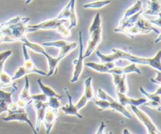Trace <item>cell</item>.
Instances as JSON below:
<instances>
[{
	"instance_id": "37",
	"label": "cell",
	"mask_w": 161,
	"mask_h": 134,
	"mask_svg": "<svg viewBox=\"0 0 161 134\" xmlns=\"http://www.w3.org/2000/svg\"><path fill=\"white\" fill-rule=\"evenodd\" d=\"M12 50H6V51H3L0 53V72L3 71V66H4L5 61L7 60L9 56L12 55Z\"/></svg>"
},
{
	"instance_id": "16",
	"label": "cell",
	"mask_w": 161,
	"mask_h": 134,
	"mask_svg": "<svg viewBox=\"0 0 161 134\" xmlns=\"http://www.w3.org/2000/svg\"><path fill=\"white\" fill-rule=\"evenodd\" d=\"M108 74H118V75H127L130 73H136L138 75H142V72L137 67V65L134 63H131L126 67H118L116 66L113 68L110 69L108 72Z\"/></svg>"
},
{
	"instance_id": "13",
	"label": "cell",
	"mask_w": 161,
	"mask_h": 134,
	"mask_svg": "<svg viewBox=\"0 0 161 134\" xmlns=\"http://www.w3.org/2000/svg\"><path fill=\"white\" fill-rule=\"evenodd\" d=\"M22 50H23L24 55V67L26 69H28V71H30L31 73L39 74V75H42V76H47V73H46L45 72L36 67V64H34L32 60L30 57L29 53L28 52V49H27V47L25 45H23V46H22Z\"/></svg>"
},
{
	"instance_id": "20",
	"label": "cell",
	"mask_w": 161,
	"mask_h": 134,
	"mask_svg": "<svg viewBox=\"0 0 161 134\" xmlns=\"http://www.w3.org/2000/svg\"><path fill=\"white\" fill-rule=\"evenodd\" d=\"M15 89H13L11 92H6L0 89V114L3 112H7L8 105L12 103V94L15 92Z\"/></svg>"
},
{
	"instance_id": "26",
	"label": "cell",
	"mask_w": 161,
	"mask_h": 134,
	"mask_svg": "<svg viewBox=\"0 0 161 134\" xmlns=\"http://www.w3.org/2000/svg\"><path fill=\"white\" fill-rule=\"evenodd\" d=\"M140 89V92L142 93V94H144L149 100H153V101H157L158 103H160V94H161V87H160L157 89V92L153 93V94H151V93H149L148 91H146V89H144L143 87L140 86L139 88ZM161 104V103H160Z\"/></svg>"
},
{
	"instance_id": "22",
	"label": "cell",
	"mask_w": 161,
	"mask_h": 134,
	"mask_svg": "<svg viewBox=\"0 0 161 134\" xmlns=\"http://www.w3.org/2000/svg\"><path fill=\"white\" fill-rule=\"evenodd\" d=\"M2 87H13V89L17 90V86L12 80V77L9 76L4 71L0 72V88Z\"/></svg>"
},
{
	"instance_id": "46",
	"label": "cell",
	"mask_w": 161,
	"mask_h": 134,
	"mask_svg": "<svg viewBox=\"0 0 161 134\" xmlns=\"http://www.w3.org/2000/svg\"><path fill=\"white\" fill-rule=\"evenodd\" d=\"M123 134H134V133H130V132L129 131V130H127V129H124V131H123Z\"/></svg>"
},
{
	"instance_id": "11",
	"label": "cell",
	"mask_w": 161,
	"mask_h": 134,
	"mask_svg": "<svg viewBox=\"0 0 161 134\" xmlns=\"http://www.w3.org/2000/svg\"><path fill=\"white\" fill-rule=\"evenodd\" d=\"M31 103L33 105V108L36 111V122L35 128L36 131L39 132L42 122H43L44 115H45L46 110L48 108V105H47V102L38 101V100H33Z\"/></svg>"
},
{
	"instance_id": "34",
	"label": "cell",
	"mask_w": 161,
	"mask_h": 134,
	"mask_svg": "<svg viewBox=\"0 0 161 134\" xmlns=\"http://www.w3.org/2000/svg\"><path fill=\"white\" fill-rule=\"evenodd\" d=\"M69 43V42L65 40H58V41H51V42H42V46H53L57 48L61 49Z\"/></svg>"
},
{
	"instance_id": "12",
	"label": "cell",
	"mask_w": 161,
	"mask_h": 134,
	"mask_svg": "<svg viewBox=\"0 0 161 134\" xmlns=\"http://www.w3.org/2000/svg\"><path fill=\"white\" fill-rule=\"evenodd\" d=\"M58 109H54V108H47L46 110L45 115H44L43 122L45 125L46 133L49 134L52 130V128L54 126L56 122L57 119L58 117Z\"/></svg>"
},
{
	"instance_id": "47",
	"label": "cell",
	"mask_w": 161,
	"mask_h": 134,
	"mask_svg": "<svg viewBox=\"0 0 161 134\" xmlns=\"http://www.w3.org/2000/svg\"><path fill=\"white\" fill-rule=\"evenodd\" d=\"M160 39H161V33L160 35H158V37H157V40H155V43H158V42L160 41Z\"/></svg>"
},
{
	"instance_id": "10",
	"label": "cell",
	"mask_w": 161,
	"mask_h": 134,
	"mask_svg": "<svg viewBox=\"0 0 161 134\" xmlns=\"http://www.w3.org/2000/svg\"><path fill=\"white\" fill-rule=\"evenodd\" d=\"M66 22H67V20H65V19L58 20L57 18H53L44 20L41 23L37 24L28 25V28L34 30V31H39V30H56L60 24H64Z\"/></svg>"
},
{
	"instance_id": "21",
	"label": "cell",
	"mask_w": 161,
	"mask_h": 134,
	"mask_svg": "<svg viewBox=\"0 0 161 134\" xmlns=\"http://www.w3.org/2000/svg\"><path fill=\"white\" fill-rule=\"evenodd\" d=\"M161 0H149L148 2V9L146 13L148 15L160 17Z\"/></svg>"
},
{
	"instance_id": "39",
	"label": "cell",
	"mask_w": 161,
	"mask_h": 134,
	"mask_svg": "<svg viewBox=\"0 0 161 134\" xmlns=\"http://www.w3.org/2000/svg\"><path fill=\"white\" fill-rule=\"evenodd\" d=\"M30 100L32 102L33 100H38V101L42 102H47L48 100V97L43 94H36V95H31L30 96Z\"/></svg>"
},
{
	"instance_id": "45",
	"label": "cell",
	"mask_w": 161,
	"mask_h": 134,
	"mask_svg": "<svg viewBox=\"0 0 161 134\" xmlns=\"http://www.w3.org/2000/svg\"><path fill=\"white\" fill-rule=\"evenodd\" d=\"M151 22H152L153 24H155V25H157V26L158 27H160L161 26V18H160V17H158V18L157 19V20H151Z\"/></svg>"
},
{
	"instance_id": "15",
	"label": "cell",
	"mask_w": 161,
	"mask_h": 134,
	"mask_svg": "<svg viewBox=\"0 0 161 134\" xmlns=\"http://www.w3.org/2000/svg\"><path fill=\"white\" fill-rule=\"evenodd\" d=\"M64 92L65 93L66 95H67L68 97V99H69V105L61 107V110H62L63 112L65 115H74L76 116L79 119H83V116L79 113V111L76 109L75 106L73 105V103H72V96H71L68 88H64Z\"/></svg>"
},
{
	"instance_id": "25",
	"label": "cell",
	"mask_w": 161,
	"mask_h": 134,
	"mask_svg": "<svg viewBox=\"0 0 161 134\" xmlns=\"http://www.w3.org/2000/svg\"><path fill=\"white\" fill-rule=\"evenodd\" d=\"M121 33L126 35L128 36V37L130 38V39H134V38H135L136 35H138L147 34L146 31L142 30L141 28H139L135 24L134 25V26L130 27V28H126V29L123 30V31H121Z\"/></svg>"
},
{
	"instance_id": "4",
	"label": "cell",
	"mask_w": 161,
	"mask_h": 134,
	"mask_svg": "<svg viewBox=\"0 0 161 134\" xmlns=\"http://www.w3.org/2000/svg\"><path fill=\"white\" fill-rule=\"evenodd\" d=\"M19 42H21L22 43H23V45H25L27 48H29L30 50H33V51L36 52V53H40V54H42V56H44L47 58L49 65V72L47 73V76L50 77L53 75H56L57 71H58V64H59L60 61L62 60V58H61V56H58L57 57H54V56H50L47 52H46V50H44L43 47H42V46L28 41L26 35H24L23 37L20 39Z\"/></svg>"
},
{
	"instance_id": "14",
	"label": "cell",
	"mask_w": 161,
	"mask_h": 134,
	"mask_svg": "<svg viewBox=\"0 0 161 134\" xmlns=\"http://www.w3.org/2000/svg\"><path fill=\"white\" fill-rule=\"evenodd\" d=\"M143 10L139 11V12L136 13L134 15L130 16V17H127V18H122L121 20L119 21V25H118L117 28H116L114 29L115 32H120L123 31V30L126 29V28H129L130 27L134 26L136 23L137 20L138 19V17L142 14Z\"/></svg>"
},
{
	"instance_id": "43",
	"label": "cell",
	"mask_w": 161,
	"mask_h": 134,
	"mask_svg": "<svg viewBox=\"0 0 161 134\" xmlns=\"http://www.w3.org/2000/svg\"><path fill=\"white\" fill-rule=\"evenodd\" d=\"M151 82L153 83H157L158 85H161V72L160 71H157V75L156 78H152L151 79Z\"/></svg>"
},
{
	"instance_id": "28",
	"label": "cell",
	"mask_w": 161,
	"mask_h": 134,
	"mask_svg": "<svg viewBox=\"0 0 161 134\" xmlns=\"http://www.w3.org/2000/svg\"><path fill=\"white\" fill-rule=\"evenodd\" d=\"M25 86H24L23 89L21 90L20 94H19L18 99H20V100H25L28 101L29 103H31V100H30V90H29V79H28V77L27 75H25Z\"/></svg>"
},
{
	"instance_id": "19",
	"label": "cell",
	"mask_w": 161,
	"mask_h": 134,
	"mask_svg": "<svg viewBox=\"0 0 161 134\" xmlns=\"http://www.w3.org/2000/svg\"><path fill=\"white\" fill-rule=\"evenodd\" d=\"M85 65L86 67H90L99 73H108V71L116 67V64H115V62L101 63V64L95 62H87L85 64Z\"/></svg>"
},
{
	"instance_id": "49",
	"label": "cell",
	"mask_w": 161,
	"mask_h": 134,
	"mask_svg": "<svg viewBox=\"0 0 161 134\" xmlns=\"http://www.w3.org/2000/svg\"><path fill=\"white\" fill-rule=\"evenodd\" d=\"M105 134H113V133L112 132H108V133H106Z\"/></svg>"
},
{
	"instance_id": "42",
	"label": "cell",
	"mask_w": 161,
	"mask_h": 134,
	"mask_svg": "<svg viewBox=\"0 0 161 134\" xmlns=\"http://www.w3.org/2000/svg\"><path fill=\"white\" fill-rule=\"evenodd\" d=\"M113 75V83H114L115 86L118 84V83L120 82L121 78H122L123 75H118V74H111Z\"/></svg>"
},
{
	"instance_id": "36",
	"label": "cell",
	"mask_w": 161,
	"mask_h": 134,
	"mask_svg": "<svg viewBox=\"0 0 161 134\" xmlns=\"http://www.w3.org/2000/svg\"><path fill=\"white\" fill-rule=\"evenodd\" d=\"M56 31L57 32L59 33L60 35H61L63 37L66 38V39H68V38H69L71 36V30L69 29V28H66L64 25V24H60L59 26L57 28Z\"/></svg>"
},
{
	"instance_id": "7",
	"label": "cell",
	"mask_w": 161,
	"mask_h": 134,
	"mask_svg": "<svg viewBox=\"0 0 161 134\" xmlns=\"http://www.w3.org/2000/svg\"><path fill=\"white\" fill-rule=\"evenodd\" d=\"M3 121L5 122H11V121H17L19 122H25L28 125H29L30 128L32 130L33 133L38 134V132L36 130V128L31 123L30 119H28V115L26 112L25 109H19L14 112L8 113V115L6 117L3 118Z\"/></svg>"
},
{
	"instance_id": "40",
	"label": "cell",
	"mask_w": 161,
	"mask_h": 134,
	"mask_svg": "<svg viewBox=\"0 0 161 134\" xmlns=\"http://www.w3.org/2000/svg\"><path fill=\"white\" fill-rule=\"evenodd\" d=\"M144 105L146 106L149 107L151 108H154V109H157L159 111H161V104L158 103L157 101H153V100H149V101H146L144 104Z\"/></svg>"
},
{
	"instance_id": "31",
	"label": "cell",
	"mask_w": 161,
	"mask_h": 134,
	"mask_svg": "<svg viewBox=\"0 0 161 134\" xmlns=\"http://www.w3.org/2000/svg\"><path fill=\"white\" fill-rule=\"evenodd\" d=\"M77 43L76 42H69L66 46H64V47H62L61 49H60V52L58 53V56H61V58H64L67 56L69 53H70L73 50L77 48Z\"/></svg>"
},
{
	"instance_id": "33",
	"label": "cell",
	"mask_w": 161,
	"mask_h": 134,
	"mask_svg": "<svg viewBox=\"0 0 161 134\" xmlns=\"http://www.w3.org/2000/svg\"><path fill=\"white\" fill-rule=\"evenodd\" d=\"M101 27H102V18H101L100 13H96L94 20H93L92 24L89 28V35Z\"/></svg>"
},
{
	"instance_id": "48",
	"label": "cell",
	"mask_w": 161,
	"mask_h": 134,
	"mask_svg": "<svg viewBox=\"0 0 161 134\" xmlns=\"http://www.w3.org/2000/svg\"><path fill=\"white\" fill-rule=\"evenodd\" d=\"M31 1H32V0H26V2H25V3H26V5H28L30 3H31Z\"/></svg>"
},
{
	"instance_id": "23",
	"label": "cell",
	"mask_w": 161,
	"mask_h": 134,
	"mask_svg": "<svg viewBox=\"0 0 161 134\" xmlns=\"http://www.w3.org/2000/svg\"><path fill=\"white\" fill-rule=\"evenodd\" d=\"M37 83L38 84H39V88H40L41 91L42 92V94H43L44 95L47 96V97H58V98H59L60 100H61V99L63 98L62 96H60L59 94H57V93L55 92L51 87L44 85L43 83H42L41 78H39V79L37 80Z\"/></svg>"
},
{
	"instance_id": "8",
	"label": "cell",
	"mask_w": 161,
	"mask_h": 134,
	"mask_svg": "<svg viewBox=\"0 0 161 134\" xmlns=\"http://www.w3.org/2000/svg\"><path fill=\"white\" fill-rule=\"evenodd\" d=\"M95 100V98H94V90H93L92 87V77H89L84 82V91H83V96L75 106L79 111L82 108H83L89 100Z\"/></svg>"
},
{
	"instance_id": "32",
	"label": "cell",
	"mask_w": 161,
	"mask_h": 134,
	"mask_svg": "<svg viewBox=\"0 0 161 134\" xmlns=\"http://www.w3.org/2000/svg\"><path fill=\"white\" fill-rule=\"evenodd\" d=\"M116 93L126 94L127 93V77L126 75H123L120 82L116 86Z\"/></svg>"
},
{
	"instance_id": "17",
	"label": "cell",
	"mask_w": 161,
	"mask_h": 134,
	"mask_svg": "<svg viewBox=\"0 0 161 134\" xmlns=\"http://www.w3.org/2000/svg\"><path fill=\"white\" fill-rule=\"evenodd\" d=\"M116 94H117L119 102L124 107H125L126 105L138 107L142 105H144V104L147 101V99L146 98L134 99L128 97L124 94H120V93H116Z\"/></svg>"
},
{
	"instance_id": "3",
	"label": "cell",
	"mask_w": 161,
	"mask_h": 134,
	"mask_svg": "<svg viewBox=\"0 0 161 134\" xmlns=\"http://www.w3.org/2000/svg\"><path fill=\"white\" fill-rule=\"evenodd\" d=\"M98 97L100 100H94V103L98 108L99 111H104V110H113V111H118L124 115V116L127 119H131V115L129 113L125 108V107L123 106L119 101L115 100L111 96L108 95L105 91H104L102 89H98Z\"/></svg>"
},
{
	"instance_id": "44",
	"label": "cell",
	"mask_w": 161,
	"mask_h": 134,
	"mask_svg": "<svg viewBox=\"0 0 161 134\" xmlns=\"http://www.w3.org/2000/svg\"><path fill=\"white\" fill-rule=\"evenodd\" d=\"M105 124L104 122H102L100 124V126L98 127V129H97V132H96L95 134H103V132L104 130H105Z\"/></svg>"
},
{
	"instance_id": "1",
	"label": "cell",
	"mask_w": 161,
	"mask_h": 134,
	"mask_svg": "<svg viewBox=\"0 0 161 134\" xmlns=\"http://www.w3.org/2000/svg\"><path fill=\"white\" fill-rule=\"evenodd\" d=\"M30 20L29 17H22L18 22L12 24L6 25V24H0V31L3 35L9 36L10 42L20 41L24 35H26L27 33L34 32V30L28 28L27 23Z\"/></svg>"
},
{
	"instance_id": "35",
	"label": "cell",
	"mask_w": 161,
	"mask_h": 134,
	"mask_svg": "<svg viewBox=\"0 0 161 134\" xmlns=\"http://www.w3.org/2000/svg\"><path fill=\"white\" fill-rule=\"evenodd\" d=\"M70 7H71V0L69 1V3L63 8L62 10L61 11L59 14H58V17H56L58 20H61V19H69V13H70Z\"/></svg>"
},
{
	"instance_id": "27",
	"label": "cell",
	"mask_w": 161,
	"mask_h": 134,
	"mask_svg": "<svg viewBox=\"0 0 161 134\" xmlns=\"http://www.w3.org/2000/svg\"><path fill=\"white\" fill-rule=\"evenodd\" d=\"M69 20H70V25L69 27V29H72V28H75L77 25V16L75 13V0H71V7H70V13H69Z\"/></svg>"
},
{
	"instance_id": "24",
	"label": "cell",
	"mask_w": 161,
	"mask_h": 134,
	"mask_svg": "<svg viewBox=\"0 0 161 134\" xmlns=\"http://www.w3.org/2000/svg\"><path fill=\"white\" fill-rule=\"evenodd\" d=\"M142 10H143L142 2L141 0H138V1L135 2L130 7H129L128 9L125 11L123 18H127V17H130V16L134 15V14H135L136 13Z\"/></svg>"
},
{
	"instance_id": "38",
	"label": "cell",
	"mask_w": 161,
	"mask_h": 134,
	"mask_svg": "<svg viewBox=\"0 0 161 134\" xmlns=\"http://www.w3.org/2000/svg\"><path fill=\"white\" fill-rule=\"evenodd\" d=\"M47 105L49 108H54V109H59L61 107V102L60 99L58 97H48Z\"/></svg>"
},
{
	"instance_id": "6",
	"label": "cell",
	"mask_w": 161,
	"mask_h": 134,
	"mask_svg": "<svg viewBox=\"0 0 161 134\" xmlns=\"http://www.w3.org/2000/svg\"><path fill=\"white\" fill-rule=\"evenodd\" d=\"M132 111L135 113V115L137 116L138 119L142 122L145 125V126L146 127L148 130V134H160V131L157 129V127L156 126L155 124L153 122V121L151 120L150 118L142 110H140L139 108H138V107L136 106H130Z\"/></svg>"
},
{
	"instance_id": "18",
	"label": "cell",
	"mask_w": 161,
	"mask_h": 134,
	"mask_svg": "<svg viewBox=\"0 0 161 134\" xmlns=\"http://www.w3.org/2000/svg\"><path fill=\"white\" fill-rule=\"evenodd\" d=\"M135 25L138 26L139 28H141V29L143 30L144 31H146L147 34L150 33L151 31H155V32L157 33L158 35L160 34V31H159L157 28H155V26H154L153 24L151 22V20L146 19V17H143L142 15H141L138 17L136 23H135Z\"/></svg>"
},
{
	"instance_id": "9",
	"label": "cell",
	"mask_w": 161,
	"mask_h": 134,
	"mask_svg": "<svg viewBox=\"0 0 161 134\" xmlns=\"http://www.w3.org/2000/svg\"><path fill=\"white\" fill-rule=\"evenodd\" d=\"M102 39V28H97L94 31H93L91 34H90V39L87 42V47L86 49V51L83 52V56L84 58L88 57L91 56V53L95 50L97 46L100 44Z\"/></svg>"
},
{
	"instance_id": "29",
	"label": "cell",
	"mask_w": 161,
	"mask_h": 134,
	"mask_svg": "<svg viewBox=\"0 0 161 134\" xmlns=\"http://www.w3.org/2000/svg\"><path fill=\"white\" fill-rule=\"evenodd\" d=\"M97 56H98V58H100L102 63H109V62H115L116 61H119V57L116 53L113 52V53L108 55H105L103 53H101L100 51H97L96 53Z\"/></svg>"
},
{
	"instance_id": "2",
	"label": "cell",
	"mask_w": 161,
	"mask_h": 134,
	"mask_svg": "<svg viewBox=\"0 0 161 134\" xmlns=\"http://www.w3.org/2000/svg\"><path fill=\"white\" fill-rule=\"evenodd\" d=\"M112 51L116 53L119 56V59L127 60L130 62L135 64H143V65H149L157 71L161 72V50L157 52V54L153 57H142V56H135L130 53L124 51L119 49L113 48Z\"/></svg>"
},
{
	"instance_id": "41",
	"label": "cell",
	"mask_w": 161,
	"mask_h": 134,
	"mask_svg": "<svg viewBox=\"0 0 161 134\" xmlns=\"http://www.w3.org/2000/svg\"><path fill=\"white\" fill-rule=\"evenodd\" d=\"M16 103H17V106H18L20 108H21V109H26L27 107L31 104L28 101H27V100H20V99H18L17 102H16Z\"/></svg>"
},
{
	"instance_id": "30",
	"label": "cell",
	"mask_w": 161,
	"mask_h": 134,
	"mask_svg": "<svg viewBox=\"0 0 161 134\" xmlns=\"http://www.w3.org/2000/svg\"><path fill=\"white\" fill-rule=\"evenodd\" d=\"M111 3V0H98V1L91 2L86 3L83 6L85 9H100Z\"/></svg>"
},
{
	"instance_id": "5",
	"label": "cell",
	"mask_w": 161,
	"mask_h": 134,
	"mask_svg": "<svg viewBox=\"0 0 161 134\" xmlns=\"http://www.w3.org/2000/svg\"><path fill=\"white\" fill-rule=\"evenodd\" d=\"M79 40H80V53H79L78 58L73 61V64H75V68H74L73 75H72V78L71 79L72 83H76L78 81L83 68V61H84L85 58L83 56V43L82 31L79 32Z\"/></svg>"
}]
</instances>
